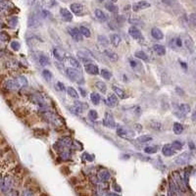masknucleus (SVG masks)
Segmentation results:
<instances>
[{
  "label": "nucleus",
  "instance_id": "obj_5",
  "mask_svg": "<svg viewBox=\"0 0 196 196\" xmlns=\"http://www.w3.org/2000/svg\"><path fill=\"white\" fill-rule=\"evenodd\" d=\"M191 159V154L189 152H183L181 155H178L174 162L177 165H186Z\"/></svg>",
  "mask_w": 196,
  "mask_h": 196
},
{
  "label": "nucleus",
  "instance_id": "obj_1",
  "mask_svg": "<svg viewBox=\"0 0 196 196\" xmlns=\"http://www.w3.org/2000/svg\"><path fill=\"white\" fill-rule=\"evenodd\" d=\"M27 85H28V81L26 77L24 76H19L15 78L14 80L8 81L7 82V88L11 90H19L20 88H23V87Z\"/></svg>",
  "mask_w": 196,
  "mask_h": 196
},
{
  "label": "nucleus",
  "instance_id": "obj_35",
  "mask_svg": "<svg viewBox=\"0 0 196 196\" xmlns=\"http://www.w3.org/2000/svg\"><path fill=\"white\" fill-rule=\"evenodd\" d=\"M78 31H80V32L81 33V35H82V36L89 37V36L91 35V33H90L89 30H88V28H87L86 27H85V26L80 27V28H78Z\"/></svg>",
  "mask_w": 196,
  "mask_h": 196
},
{
  "label": "nucleus",
  "instance_id": "obj_47",
  "mask_svg": "<svg viewBox=\"0 0 196 196\" xmlns=\"http://www.w3.org/2000/svg\"><path fill=\"white\" fill-rule=\"evenodd\" d=\"M174 46H177V47H181V44H182V42H181V39L180 38V37H178V38H174Z\"/></svg>",
  "mask_w": 196,
  "mask_h": 196
},
{
  "label": "nucleus",
  "instance_id": "obj_59",
  "mask_svg": "<svg viewBox=\"0 0 196 196\" xmlns=\"http://www.w3.org/2000/svg\"><path fill=\"white\" fill-rule=\"evenodd\" d=\"M98 1H99V2H103V1H104V0H98Z\"/></svg>",
  "mask_w": 196,
  "mask_h": 196
},
{
  "label": "nucleus",
  "instance_id": "obj_16",
  "mask_svg": "<svg viewBox=\"0 0 196 196\" xmlns=\"http://www.w3.org/2000/svg\"><path fill=\"white\" fill-rule=\"evenodd\" d=\"M162 152H163V154L165 156L167 157H170V156H173L174 154V151L173 150L172 146H171V144H166L163 146V148H162Z\"/></svg>",
  "mask_w": 196,
  "mask_h": 196
},
{
  "label": "nucleus",
  "instance_id": "obj_54",
  "mask_svg": "<svg viewBox=\"0 0 196 196\" xmlns=\"http://www.w3.org/2000/svg\"><path fill=\"white\" fill-rule=\"evenodd\" d=\"M114 190H116V191H118V192H121V187H120V185H117V183H114Z\"/></svg>",
  "mask_w": 196,
  "mask_h": 196
},
{
  "label": "nucleus",
  "instance_id": "obj_10",
  "mask_svg": "<svg viewBox=\"0 0 196 196\" xmlns=\"http://www.w3.org/2000/svg\"><path fill=\"white\" fill-rule=\"evenodd\" d=\"M85 70L87 74L92 75V76H97L99 74V69L96 65L94 64H86L85 66Z\"/></svg>",
  "mask_w": 196,
  "mask_h": 196
},
{
  "label": "nucleus",
  "instance_id": "obj_43",
  "mask_svg": "<svg viewBox=\"0 0 196 196\" xmlns=\"http://www.w3.org/2000/svg\"><path fill=\"white\" fill-rule=\"evenodd\" d=\"M88 118H89L91 121L97 120V119H98V114H97V112L95 111V110H90V111L88 112Z\"/></svg>",
  "mask_w": 196,
  "mask_h": 196
},
{
  "label": "nucleus",
  "instance_id": "obj_28",
  "mask_svg": "<svg viewBox=\"0 0 196 196\" xmlns=\"http://www.w3.org/2000/svg\"><path fill=\"white\" fill-rule=\"evenodd\" d=\"M151 140H152V136L147 135H141V136L137 137V138H136V141H137V142H139V143H146V142H149V141H151Z\"/></svg>",
  "mask_w": 196,
  "mask_h": 196
},
{
  "label": "nucleus",
  "instance_id": "obj_48",
  "mask_svg": "<svg viewBox=\"0 0 196 196\" xmlns=\"http://www.w3.org/2000/svg\"><path fill=\"white\" fill-rule=\"evenodd\" d=\"M61 158L63 160H69L70 159V153L67 151H63L61 153Z\"/></svg>",
  "mask_w": 196,
  "mask_h": 196
},
{
  "label": "nucleus",
  "instance_id": "obj_24",
  "mask_svg": "<svg viewBox=\"0 0 196 196\" xmlns=\"http://www.w3.org/2000/svg\"><path fill=\"white\" fill-rule=\"evenodd\" d=\"M72 139L70 138V137H63V138H62L59 142L60 145L61 146H63V147H69V146H71V145H72Z\"/></svg>",
  "mask_w": 196,
  "mask_h": 196
},
{
  "label": "nucleus",
  "instance_id": "obj_36",
  "mask_svg": "<svg viewBox=\"0 0 196 196\" xmlns=\"http://www.w3.org/2000/svg\"><path fill=\"white\" fill-rule=\"evenodd\" d=\"M105 8L110 12H117V11H118V7H117L113 2H107L105 4Z\"/></svg>",
  "mask_w": 196,
  "mask_h": 196
},
{
  "label": "nucleus",
  "instance_id": "obj_51",
  "mask_svg": "<svg viewBox=\"0 0 196 196\" xmlns=\"http://www.w3.org/2000/svg\"><path fill=\"white\" fill-rule=\"evenodd\" d=\"M189 21L192 24V26H195V23H196V20H195V14H191L189 16Z\"/></svg>",
  "mask_w": 196,
  "mask_h": 196
},
{
  "label": "nucleus",
  "instance_id": "obj_32",
  "mask_svg": "<svg viewBox=\"0 0 196 196\" xmlns=\"http://www.w3.org/2000/svg\"><path fill=\"white\" fill-rule=\"evenodd\" d=\"M67 92H68L69 96H71V97H73L75 99H78V93L77 92L76 89L73 88V87H71V86L68 87V88H67Z\"/></svg>",
  "mask_w": 196,
  "mask_h": 196
},
{
  "label": "nucleus",
  "instance_id": "obj_11",
  "mask_svg": "<svg viewBox=\"0 0 196 196\" xmlns=\"http://www.w3.org/2000/svg\"><path fill=\"white\" fill-rule=\"evenodd\" d=\"M40 19H39V16L38 15H35V14H32L30 16V18H28V27H38L40 25Z\"/></svg>",
  "mask_w": 196,
  "mask_h": 196
},
{
  "label": "nucleus",
  "instance_id": "obj_15",
  "mask_svg": "<svg viewBox=\"0 0 196 196\" xmlns=\"http://www.w3.org/2000/svg\"><path fill=\"white\" fill-rule=\"evenodd\" d=\"M110 178H111V174L108 171H101V172L98 173V178L103 182L108 181L110 180Z\"/></svg>",
  "mask_w": 196,
  "mask_h": 196
},
{
  "label": "nucleus",
  "instance_id": "obj_17",
  "mask_svg": "<svg viewBox=\"0 0 196 196\" xmlns=\"http://www.w3.org/2000/svg\"><path fill=\"white\" fill-rule=\"evenodd\" d=\"M95 17H96V19L99 22H106L107 21V15L100 9L95 10Z\"/></svg>",
  "mask_w": 196,
  "mask_h": 196
},
{
  "label": "nucleus",
  "instance_id": "obj_13",
  "mask_svg": "<svg viewBox=\"0 0 196 196\" xmlns=\"http://www.w3.org/2000/svg\"><path fill=\"white\" fill-rule=\"evenodd\" d=\"M151 35H152L153 38H155L157 40L163 39V37H164L163 32H162V31L160 30V28H152V30H151Z\"/></svg>",
  "mask_w": 196,
  "mask_h": 196
},
{
  "label": "nucleus",
  "instance_id": "obj_9",
  "mask_svg": "<svg viewBox=\"0 0 196 196\" xmlns=\"http://www.w3.org/2000/svg\"><path fill=\"white\" fill-rule=\"evenodd\" d=\"M71 11L73 12L74 14H76L78 16H81L83 14V11H85V9H83V6L81 5V4L80 3H73V4H71Z\"/></svg>",
  "mask_w": 196,
  "mask_h": 196
},
{
  "label": "nucleus",
  "instance_id": "obj_57",
  "mask_svg": "<svg viewBox=\"0 0 196 196\" xmlns=\"http://www.w3.org/2000/svg\"><path fill=\"white\" fill-rule=\"evenodd\" d=\"M192 120H195V112H193V115H192Z\"/></svg>",
  "mask_w": 196,
  "mask_h": 196
},
{
  "label": "nucleus",
  "instance_id": "obj_31",
  "mask_svg": "<svg viewBox=\"0 0 196 196\" xmlns=\"http://www.w3.org/2000/svg\"><path fill=\"white\" fill-rule=\"evenodd\" d=\"M67 60H68L69 64L74 67V68H77V69H80V64H78V62L75 59V58L71 57V56H67Z\"/></svg>",
  "mask_w": 196,
  "mask_h": 196
},
{
  "label": "nucleus",
  "instance_id": "obj_8",
  "mask_svg": "<svg viewBox=\"0 0 196 196\" xmlns=\"http://www.w3.org/2000/svg\"><path fill=\"white\" fill-rule=\"evenodd\" d=\"M70 35L73 37V39H75L76 41H82V35L81 33L78 31V28H68Z\"/></svg>",
  "mask_w": 196,
  "mask_h": 196
},
{
  "label": "nucleus",
  "instance_id": "obj_4",
  "mask_svg": "<svg viewBox=\"0 0 196 196\" xmlns=\"http://www.w3.org/2000/svg\"><path fill=\"white\" fill-rule=\"evenodd\" d=\"M67 75L70 78V80H72L73 81H78L80 78H81V75L80 73V71L77 68H68L67 69Z\"/></svg>",
  "mask_w": 196,
  "mask_h": 196
},
{
  "label": "nucleus",
  "instance_id": "obj_22",
  "mask_svg": "<svg viewBox=\"0 0 196 196\" xmlns=\"http://www.w3.org/2000/svg\"><path fill=\"white\" fill-rule=\"evenodd\" d=\"M121 36L119 35H112L110 36V41H111V43L113 44V46L115 47H118L119 46V44L121 43Z\"/></svg>",
  "mask_w": 196,
  "mask_h": 196
},
{
  "label": "nucleus",
  "instance_id": "obj_49",
  "mask_svg": "<svg viewBox=\"0 0 196 196\" xmlns=\"http://www.w3.org/2000/svg\"><path fill=\"white\" fill-rule=\"evenodd\" d=\"M56 88H57L58 90H60V91H64V90H65V86H64V85H63L62 82L58 81V82L56 83Z\"/></svg>",
  "mask_w": 196,
  "mask_h": 196
},
{
  "label": "nucleus",
  "instance_id": "obj_40",
  "mask_svg": "<svg viewBox=\"0 0 196 196\" xmlns=\"http://www.w3.org/2000/svg\"><path fill=\"white\" fill-rule=\"evenodd\" d=\"M53 54H54V57H55L58 61L62 62L64 60V55H62V53L58 49H54L53 50Z\"/></svg>",
  "mask_w": 196,
  "mask_h": 196
},
{
  "label": "nucleus",
  "instance_id": "obj_53",
  "mask_svg": "<svg viewBox=\"0 0 196 196\" xmlns=\"http://www.w3.org/2000/svg\"><path fill=\"white\" fill-rule=\"evenodd\" d=\"M56 67L58 69H59L61 72H63V70H64V66H63V63H62V65H60V61H57L56 63H55Z\"/></svg>",
  "mask_w": 196,
  "mask_h": 196
},
{
  "label": "nucleus",
  "instance_id": "obj_29",
  "mask_svg": "<svg viewBox=\"0 0 196 196\" xmlns=\"http://www.w3.org/2000/svg\"><path fill=\"white\" fill-rule=\"evenodd\" d=\"M150 128H153V130H155V131H161L162 128H163V126H162V124L159 122L151 121V122H150Z\"/></svg>",
  "mask_w": 196,
  "mask_h": 196
},
{
  "label": "nucleus",
  "instance_id": "obj_23",
  "mask_svg": "<svg viewBox=\"0 0 196 196\" xmlns=\"http://www.w3.org/2000/svg\"><path fill=\"white\" fill-rule=\"evenodd\" d=\"M37 59H38V62L41 66H45L49 64V59L47 56H45L44 54H38V56H37Z\"/></svg>",
  "mask_w": 196,
  "mask_h": 196
},
{
  "label": "nucleus",
  "instance_id": "obj_19",
  "mask_svg": "<svg viewBox=\"0 0 196 196\" xmlns=\"http://www.w3.org/2000/svg\"><path fill=\"white\" fill-rule=\"evenodd\" d=\"M117 133H118V135L121 136V137H124V138H128V136H130V131H128V130H126L124 127H118V128H117Z\"/></svg>",
  "mask_w": 196,
  "mask_h": 196
},
{
  "label": "nucleus",
  "instance_id": "obj_30",
  "mask_svg": "<svg viewBox=\"0 0 196 196\" xmlns=\"http://www.w3.org/2000/svg\"><path fill=\"white\" fill-rule=\"evenodd\" d=\"M135 56L136 58H138L140 60H143V61H147L148 60V55L144 51H136L135 53Z\"/></svg>",
  "mask_w": 196,
  "mask_h": 196
},
{
  "label": "nucleus",
  "instance_id": "obj_41",
  "mask_svg": "<svg viewBox=\"0 0 196 196\" xmlns=\"http://www.w3.org/2000/svg\"><path fill=\"white\" fill-rule=\"evenodd\" d=\"M158 151V148L156 146H147L144 148V152L148 154H154Z\"/></svg>",
  "mask_w": 196,
  "mask_h": 196
},
{
  "label": "nucleus",
  "instance_id": "obj_50",
  "mask_svg": "<svg viewBox=\"0 0 196 196\" xmlns=\"http://www.w3.org/2000/svg\"><path fill=\"white\" fill-rule=\"evenodd\" d=\"M130 64H131V68H136L137 65H138V62L135 61V60L131 59V60H130Z\"/></svg>",
  "mask_w": 196,
  "mask_h": 196
},
{
  "label": "nucleus",
  "instance_id": "obj_39",
  "mask_svg": "<svg viewBox=\"0 0 196 196\" xmlns=\"http://www.w3.org/2000/svg\"><path fill=\"white\" fill-rule=\"evenodd\" d=\"M74 108H75V110H77L78 113H82L83 109H85V105H83V104H82L81 102L77 101L76 103H75Z\"/></svg>",
  "mask_w": 196,
  "mask_h": 196
},
{
  "label": "nucleus",
  "instance_id": "obj_55",
  "mask_svg": "<svg viewBox=\"0 0 196 196\" xmlns=\"http://www.w3.org/2000/svg\"><path fill=\"white\" fill-rule=\"evenodd\" d=\"M80 90L81 91V93H82V96H85V91L83 90L82 88H81V87H80Z\"/></svg>",
  "mask_w": 196,
  "mask_h": 196
},
{
  "label": "nucleus",
  "instance_id": "obj_45",
  "mask_svg": "<svg viewBox=\"0 0 196 196\" xmlns=\"http://www.w3.org/2000/svg\"><path fill=\"white\" fill-rule=\"evenodd\" d=\"M11 47L13 50H15V51H18V50L20 49V47H21V45H20V43L18 42V41H12V42H11Z\"/></svg>",
  "mask_w": 196,
  "mask_h": 196
},
{
  "label": "nucleus",
  "instance_id": "obj_34",
  "mask_svg": "<svg viewBox=\"0 0 196 196\" xmlns=\"http://www.w3.org/2000/svg\"><path fill=\"white\" fill-rule=\"evenodd\" d=\"M185 46L190 52L194 51V43H193V41H192V39L190 38V37H188V38L185 39Z\"/></svg>",
  "mask_w": 196,
  "mask_h": 196
},
{
  "label": "nucleus",
  "instance_id": "obj_25",
  "mask_svg": "<svg viewBox=\"0 0 196 196\" xmlns=\"http://www.w3.org/2000/svg\"><path fill=\"white\" fill-rule=\"evenodd\" d=\"M98 43L100 46L107 47L108 44H109V40L107 39V37L105 35H98Z\"/></svg>",
  "mask_w": 196,
  "mask_h": 196
},
{
  "label": "nucleus",
  "instance_id": "obj_6",
  "mask_svg": "<svg viewBox=\"0 0 196 196\" xmlns=\"http://www.w3.org/2000/svg\"><path fill=\"white\" fill-rule=\"evenodd\" d=\"M103 125L107 128H116V123L114 120V117L109 112H106L105 115H104V119H103Z\"/></svg>",
  "mask_w": 196,
  "mask_h": 196
},
{
  "label": "nucleus",
  "instance_id": "obj_20",
  "mask_svg": "<svg viewBox=\"0 0 196 196\" xmlns=\"http://www.w3.org/2000/svg\"><path fill=\"white\" fill-rule=\"evenodd\" d=\"M107 104L111 107H115L118 104V98H117L116 94H110L107 98Z\"/></svg>",
  "mask_w": 196,
  "mask_h": 196
},
{
  "label": "nucleus",
  "instance_id": "obj_33",
  "mask_svg": "<svg viewBox=\"0 0 196 196\" xmlns=\"http://www.w3.org/2000/svg\"><path fill=\"white\" fill-rule=\"evenodd\" d=\"M90 100H91V102L94 104V105H98V104L100 103V96H99V94L95 93V92H92V93L90 94Z\"/></svg>",
  "mask_w": 196,
  "mask_h": 196
},
{
  "label": "nucleus",
  "instance_id": "obj_58",
  "mask_svg": "<svg viewBox=\"0 0 196 196\" xmlns=\"http://www.w3.org/2000/svg\"><path fill=\"white\" fill-rule=\"evenodd\" d=\"M110 1H111V2H113V3H115V2L118 1V0H110Z\"/></svg>",
  "mask_w": 196,
  "mask_h": 196
},
{
  "label": "nucleus",
  "instance_id": "obj_7",
  "mask_svg": "<svg viewBox=\"0 0 196 196\" xmlns=\"http://www.w3.org/2000/svg\"><path fill=\"white\" fill-rule=\"evenodd\" d=\"M151 6V4L147 1H139L135 4L132 5V11L133 12H138L140 10H144V9H147Z\"/></svg>",
  "mask_w": 196,
  "mask_h": 196
},
{
  "label": "nucleus",
  "instance_id": "obj_2",
  "mask_svg": "<svg viewBox=\"0 0 196 196\" xmlns=\"http://www.w3.org/2000/svg\"><path fill=\"white\" fill-rule=\"evenodd\" d=\"M128 35H130L133 39H135L138 42H144V36L142 35L141 32L135 27H131L128 28Z\"/></svg>",
  "mask_w": 196,
  "mask_h": 196
},
{
  "label": "nucleus",
  "instance_id": "obj_42",
  "mask_svg": "<svg viewBox=\"0 0 196 196\" xmlns=\"http://www.w3.org/2000/svg\"><path fill=\"white\" fill-rule=\"evenodd\" d=\"M171 146H172V148L174 149V150H180V149L182 148V143L181 142V141L176 140V141H174L172 144H171Z\"/></svg>",
  "mask_w": 196,
  "mask_h": 196
},
{
  "label": "nucleus",
  "instance_id": "obj_52",
  "mask_svg": "<svg viewBox=\"0 0 196 196\" xmlns=\"http://www.w3.org/2000/svg\"><path fill=\"white\" fill-rule=\"evenodd\" d=\"M9 5V2L7 0H0V6L1 7H8Z\"/></svg>",
  "mask_w": 196,
  "mask_h": 196
},
{
  "label": "nucleus",
  "instance_id": "obj_37",
  "mask_svg": "<svg viewBox=\"0 0 196 196\" xmlns=\"http://www.w3.org/2000/svg\"><path fill=\"white\" fill-rule=\"evenodd\" d=\"M95 85H96L97 88L101 91L102 93H105L106 92V90H107V86L104 83L103 81H96V83H95Z\"/></svg>",
  "mask_w": 196,
  "mask_h": 196
},
{
  "label": "nucleus",
  "instance_id": "obj_27",
  "mask_svg": "<svg viewBox=\"0 0 196 196\" xmlns=\"http://www.w3.org/2000/svg\"><path fill=\"white\" fill-rule=\"evenodd\" d=\"M99 73L101 74V76H102L103 78H105V80H108V81L111 80L112 77H113L112 73L110 72V71H108L107 69H102Z\"/></svg>",
  "mask_w": 196,
  "mask_h": 196
},
{
  "label": "nucleus",
  "instance_id": "obj_26",
  "mask_svg": "<svg viewBox=\"0 0 196 196\" xmlns=\"http://www.w3.org/2000/svg\"><path fill=\"white\" fill-rule=\"evenodd\" d=\"M173 128H174V132L176 133V135H181L183 131V126L181 123H177V122L174 123Z\"/></svg>",
  "mask_w": 196,
  "mask_h": 196
},
{
  "label": "nucleus",
  "instance_id": "obj_21",
  "mask_svg": "<svg viewBox=\"0 0 196 196\" xmlns=\"http://www.w3.org/2000/svg\"><path fill=\"white\" fill-rule=\"evenodd\" d=\"M112 88H113L114 90V92L118 95V96L121 98V99H125L127 97V95H126V92L122 89V88H120V87H118L117 85H113L112 86Z\"/></svg>",
  "mask_w": 196,
  "mask_h": 196
},
{
  "label": "nucleus",
  "instance_id": "obj_12",
  "mask_svg": "<svg viewBox=\"0 0 196 196\" xmlns=\"http://www.w3.org/2000/svg\"><path fill=\"white\" fill-rule=\"evenodd\" d=\"M60 15L62 17V19H63L64 21H66V22H70V21L73 20L72 13H71L68 9H66V8H61V9H60Z\"/></svg>",
  "mask_w": 196,
  "mask_h": 196
},
{
  "label": "nucleus",
  "instance_id": "obj_44",
  "mask_svg": "<svg viewBox=\"0 0 196 196\" xmlns=\"http://www.w3.org/2000/svg\"><path fill=\"white\" fill-rule=\"evenodd\" d=\"M43 4L47 8H51L56 4V1L55 0H43Z\"/></svg>",
  "mask_w": 196,
  "mask_h": 196
},
{
  "label": "nucleus",
  "instance_id": "obj_14",
  "mask_svg": "<svg viewBox=\"0 0 196 196\" xmlns=\"http://www.w3.org/2000/svg\"><path fill=\"white\" fill-rule=\"evenodd\" d=\"M153 50H154V52L159 56H164L166 54V48L161 44H154Z\"/></svg>",
  "mask_w": 196,
  "mask_h": 196
},
{
  "label": "nucleus",
  "instance_id": "obj_56",
  "mask_svg": "<svg viewBox=\"0 0 196 196\" xmlns=\"http://www.w3.org/2000/svg\"><path fill=\"white\" fill-rule=\"evenodd\" d=\"M189 145H190V147H191V150H193V149H194V145H193V143H190Z\"/></svg>",
  "mask_w": 196,
  "mask_h": 196
},
{
  "label": "nucleus",
  "instance_id": "obj_38",
  "mask_svg": "<svg viewBox=\"0 0 196 196\" xmlns=\"http://www.w3.org/2000/svg\"><path fill=\"white\" fill-rule=\"evenodd\" d=\"M42 77H43L47 81H50L52 80L53 75H52L51 72H50V71H48V70H43V71H42Z\"/></svg>",
  "mask_w": 196,
  "mask_h": 196
},
{
  "label": "nucleus",
  "instance_id": "obj_18",
  "mask_svg": "<svg viewBox=\"0 0 196 196\" xmlns=\"http://www.w3.org/2000/svg\"><path fill=\"white\" fill-rule=\"evenodd\" d=\"M104 55H105L107 58H109L111 61H117L118 60V55L114 52L112 51L110 49H105L104 50Z\"/></svg>",
  "mask_w": 196,
  "mask_h": 196
},
{
  "label": "nucleus",
  "instance_id": "obj_3",
  "mask_svg": "<svg viewBox=\"0 0 196 196\" xmlns=\"http://www.w3.org/2000/svg\"><path fill=\"white\" fill-rule=\"evenodd\" d=\"M189 112H190V105L189 104L183 103L178 107V109L174 112V114H176V116L178 117V118H184Z\"/></svg>",
  "mask_w": 196,
  "mask_h": 196
},
{
  "label": "nucleus",
  "instance_id": "obj_46",
  "mask_svg": "<svg viewBox=\"0 0 196 196\" xmlns=\"http://www.w3.org/2000/svg\"><path fill=\"white\" fill-rule=\"evenodd\" d=\"M82 157H83V159H85L87 161H90V162L94 160V155H90V154H88V153H85L82 155Z\"/></svg>",
  "mask_w": 196,
  "mask_h": 196
}]
</instances>
